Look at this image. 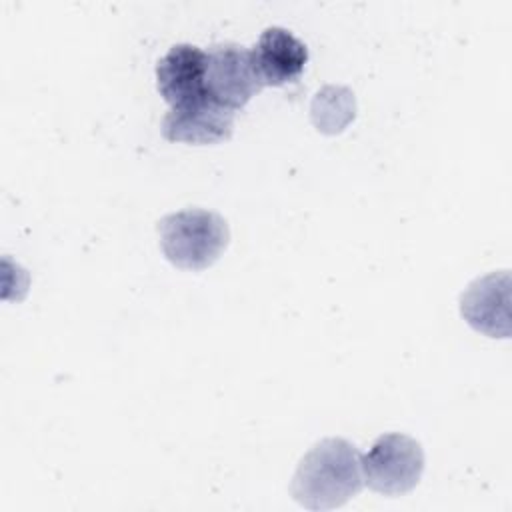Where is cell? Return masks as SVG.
Instances as JSON below:
<instances>
[{
  "mask_svg": "<svg viewBox=\"0 0 512 512\" xmlns=\"http://www.w3.org/2000/svg\"><path fill=\"white\" fill-rule=\"evenodd\" d=\"M164 256L178 268L204 270L212 266L230 240L226 220L204 208H186L158 222Z\"/></svg>",
  "mask_w": 512,
  "mask_h": 512,
  "instance_id": "cell-2",
  "label": "cell"
},
{
  "mask_svg": "<svg viewBox=\"0 0 512 512\" xmlns=\"http://www.w3.org/2000/svg\"><path fill=\"white\" fill-rule=\"evenodd\" d=\"M156 82L170 106L206 96V52L194 44L172 46L158 60Z\"/></svg>",
  "mask_w": 512,
  "mask_h": 512,
  "instance_id": "cell-8",
  "label": "cell"
},
{
  "mask_svg": "<svg viewBox=\"0 0 512 512\" xmlns=\"http://www.w3.org/2000/svg\"><path fill=\"white\" fill-rule=\"evenodd\" d=\"M250 54L262 86L294 82L308 62L306 44L280 26L266 28Z\"/></svg>",
  "mask_w": 512,
  "mask_h": 512,
  "instance_id": "cell-6",
  "label": "cell"
},
{
  "mask_svg": "<svg viewBox=\"0 0 512 512\" xmlns=\"http://www.w3.org/2000/svg\"><path fill=\"white\" fill-rule=\"evenodd\" d=\"M362 478L368 488L384 496L410 492L424 472V450L414 438L390 432L376 438L360 458Z\"/></svg>",
  "mask_w": 512,
  "mask_h": 512,
  "instance_id": "cell-3",
  "label": "cell"
},
{
  "mask_svg": "<svg viewBox=\"0 0 512 512\" xmlns=\"http://www.w3.org/2000/svg\"><path fill=\"white\" fill-rule=\"evenodd\" d=\"M234 110L218 104L210 94L170 106L162 120V134L170 142L216 144L232 136Z\"/></svg>",
  "mask_w": 512,
  "mask_h": 512,
  "instance_id": "cell-5",
  "label": "cell"
},
{
  "mask_svg": "<svg viewBox=\"0 0 512 512\" xmlns=\"http://www.w3.org/2000/svg\"><path fill=\"white\" fill-rule=\"evenodd\" d=\"M508 288L510 274L506 270L474 280L460 298V312L464 320L474 330L492 338H508Z\"/></svg>",
  "mask_w": 512,
  "mask_h": 512,
  "instance_id": "cell-7",
  "label": "cell"
},
{
  "mask_svg": "<svg viewBox=\"0 0 512 512\" xmlns=\"http://www.w3.org/2000/svg\"><path fill=\"white\" fill-rule=\"evenodd\" d=\"M262 90L248 48L222 42L206 52V92L218 104L238 110Z\"/></svg>",
  "mask_w": 512,
  "mask_h": 512,
  "instance_id": "cell-4",
  "label": "cell"
},
{
  "mask_svg": "<svg viewBox=\"0 0 512 512\" xmlns=\"http://www.w3.org/2000/svg\"><path fill=\"white\" fill-rule=\"evenodd\" d=\"M360 452L344 438L316 442L292 478V496L310 510H330L354 498L364 484Z\"/></svg>",
  "mask_w": 512,
  "mask_h": 512,
  "instance_id": "cell-1",
  "label": "cell"
}]
</instances>
